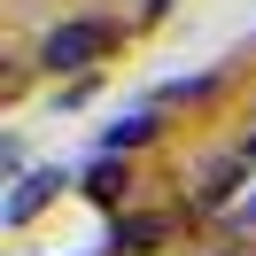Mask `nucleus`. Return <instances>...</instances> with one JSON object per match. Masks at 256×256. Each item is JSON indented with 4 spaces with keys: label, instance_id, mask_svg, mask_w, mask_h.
Returning a JSON list of instances; mask_svg holds the SVG:
<instances>
[{
    "label": "nucleus",
    "instance_id": "20e7f679",
    "mask_svg": "<svg viewBox=\"0 0 256 256\" xmlns=\"http://www.w3.org/2000/svg\"><path fill=\"white\" fill-rule=\"evenodd\" d=\"M248 171H256V163L240 156V148L210 156V163H202V178H194V210H225V202H233V186H248Z\"/></svg>",
    "mask_w": 256,
    "mask_h": 256
},
{
    "label": "nucleus",
    "instance_id": "6e6552de",
    "mask_svg": "<svg viewBox=\"0 0 256 256\" xmlns=\"http://www.w3.org/2000/svg\"><path fill=\"white\" fill-rule=\"evenodd\" d=\"M233 225H256V194H240V202H233Z\"/></svg>",
    "mask_w": 256,
    "mask_h": 256
},
{
    "label": "nucleus",
    "instance_id": "39448f33",
    "mask_svg": "<svg viewBox=\"0 0 256 256\" xmlns=\"http://www.w3.org/2000/svg\"><path fill=\"white\" fill-rule=\"evenodd\" d=\"M78 194L116 218V202L132 194V163H124V156H86V163H78Z\"/></svg>",
    "mask_w": 256,
    "mask_h": 256
},
{
    "label": "nucleus",
    "instance_id": "1a4fd4ad",
    "mask_svg": "<svg viewBox=\"0 0 256 256\" xmlns=\"http://www.w3.org/2000/svg\"><path fill=\"white\" fill-rule=\"evenodd\" d=\"M233 148H240V156H248V163H256V132H240V140H233Z\"/></svg>",
    "mask_w": 256,
    "mask_h": 256
},
{
    "label": "nucleus",
    "instance_id": "423d86ee",
    "mask_svg": "<svg viewBox=\"0 0 256 256\" xmlns=\"http://www.w3.org/2000/svg\"><path fill=\"white\" fill-rule=\"evenodd\" d=\"M156 132H163V116H156V109H132V116H116V124L94 140V156H132V148H148Z\"/></svg>",
    "mask_w": 256,
    "mask_h": 256
},
{
    "label": "nucleus",
    "instance_id": "f03ea898",
    "mask_svg": "<svg viewBox=\"0 0 256 256\" xmlns=\"http://www.w3.org/2000/svg\"><path fill=\"white\" fill-rule=\"evenodd\" d=\"M62 186H78V171H70V163H39V171H24V178H16V194L0 202V225H8V233H24V225H32Z\"/></svg>",
    "mask_w": 256,
    "mask_h": 256
},
{
    "label": "nucleus",
    "instance_id": "0eeeda50",
    "mask_svg": "<svg viewBox=\"0 0 256 256\" xmlns=\"http://www.w3.org/2000/svg\"><path fill=\"white\" fill-rule=\"evenodd\" d=\"M0 171H8V178H24V140H16V132L0 140Z\"/></svg>",
    "mask_w": 256,
    "mask_h": 256
},
{
    "label": "nucleus",
    "instance_id": "7ed1b4c3",
    "mask_svg": "<svg viewBox=\"0 0 256 256\" xmlns=\"http://www.w3.org/2000/svg\"><path fill=\"white\" fill-rule=\"evenodd\" d=\"M171 240V218L163 210H116L109 218V256H148Z\"/></svg>",
    "mask_w": 256,
    "mask_h": 256
},
{
    "label": "nucleus",
    "instance_id": "f257e3e1",
    "mask_svg": "<svg viewBox=\"0 0 256 256\" xmlns=\"http://www.w3.org/2000/svg\"><path fill=\"white\" fill-rule=\"evenodd\" d=\"M116 47V24H101V16H70V24H54L47 39H39V70H94L101 54Z\"/></svg>",
    "mask_w": 256,
    "mask_h": 256
}]
</instances>
